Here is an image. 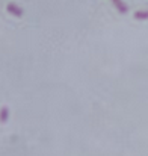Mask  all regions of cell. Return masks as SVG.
I'll use <instances>...</instances> for the list:
<instances>
[{
	"label": "cell",
	"instance_id": "cell-1",
	"mask_svg": "<svg viewBox=\"0 0 148 156\" xmlns=\"http://www.w3.org/2000/svg\"><path fill=\"white\" fill-rule=\"evenodd\" d=\"M8 9H9L11 12L17 14V15H20V14H21V9H20V8H18L15 3H9V5H8Z\"/></svg>",
	"mask_w": 148,
	"mask_h": 156
},
{
	"label": "cell",
	"instance_id": "cell-2",
	"mask_svg": "<svg viewBox=\"0 0 148 156\" xmlns=\"http://www.w3.org/2000/svg\"><path fill=\"white\" fill-rule=\"evenodd\" d=\"M113 2H115L116 8H118L121 12H126V11H127V6H126V3H124L122 0H113Z\"/></svg>",
	"mask_w": 148,
	"mask_h": 156
},
{
	"label": "cell",
	"instance_id": "cell-3",
	"mask_svg": "<svg viewBox=\"0 0 148 156\" xmlns=\"http://www.w3.org/2000/svg\"><path fill=\"white\" fill-rule=\"evenodd\" d=\"M135 17L136 18H148V11H136L135 12Z\"/></svg>",
	"mask_w": 148,
	"mask_h": 156
}]
</instances>
